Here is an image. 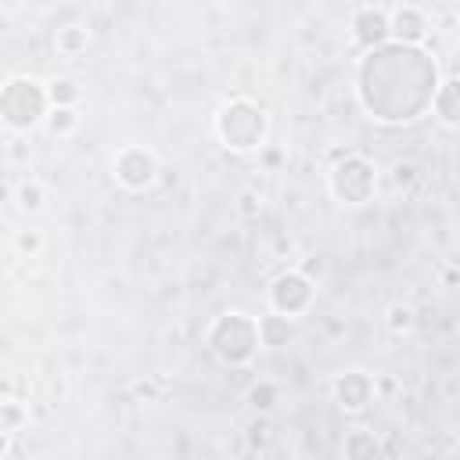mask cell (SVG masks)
<instances>
[{
	"instance_id": "obj_1",
	"label": "cell",
	"mask_w": 460,
	"mask_h": 460,
	"mask_svg": "<svg viewBox=\"0 0 460 460\" xmlns=\"http://www.w3.org/2000/svg\"><path fill=\"white\" fill-rule=\"evenodd\" d=\"M212 129H216V140L234 151V155H248V151H259L266 144V133H270V119L262 111V104H255L252 97H230L216 119H212Z\"/></svg>"
},
{
	"instance_id": "obj_2",
	"label": "cell",
	"mask_w": 460,
	"mask_h": 460,
	"mask_svg": "<svg viewBox=\"0 0 460 460\" xmlns=\"http://www.w3.org/2000/svg\"><path fill=\"white\" fill-rule=\"evenodd\" d=\"M212 356L226 367H248L255 359V352L262 349L259 345V327H255V316L241 313V309H226L219 313L212 323H208V334H205Z\"/></svg>"
},
{
	"instance_id": "obj_3",
	"label": "cell",
	"mask_w": 460,
	"mask_h": 460,
	"mask_svg": "<svg viewBox=\"0 0 460 460\" xmlns=\"http://www.w3.org/2000/svg\"><path fill=\"white\" fill-rule=\"evenodd\" d=\"M50 111L47 83L32 75H11L0 83V122L11 133H32Z\"/></svg>"
},
{
	"instance_id": "obj_4",
	"label": "cell",
	"mask_w": 460,
	"mask_h": 460,
	"mask_svg": "<svg viewBox=\"0 0 460 460\" xmlns=\"http://www.w3.org/2000/svg\"><path fill=\"white\" fill-rule=\"evenodd\" d=\"M377 183H381L377 165H374L367 155H359V151L338 158V162L331 165V172H327V190H331V198H334L338 205H349V208H359V205L374 201Z\"/></svg>"
},
{
	"instance_id": "obj_5",
	"label": "cell",
	"mask_w": 460,
	"mask_h": 460,
	"mask_svg": "<svg viewBox=\"0 0 460 460\" xmlns=\"http://www.w3.org/2000/svg\"><path fill=\"white\" fill-rule=\"evenodd\" d=\"M270 309L280 313V316H305L313 309V298H316V284L309 273L302 270H288V273H277L273 284H270Z\"/></svg>"
},
{
	"instance_id": "obj_6",
	"label": "cell",
	"mask_w": 460,
	"mask_h": 460,
	"mask_svg": "<svg viewBox=\"0 0 460 460\" xmlns=\"http://www.w3.org/2000/svg\"><path fill=\"white\" fill-rule=\"evenodd\" d=\"M111 176L122 190L140 194L158 180V158L140 144H126L111 155Z\"/></svg>"
},
{
	"instance_id": "obj_7",
	"label": "cell",
	"mask_w": 460,
	"mask_h": 460,
	"mask_svg": "<svg viewBox=\"0 0 460 460\" xmlns=\"http://www.w3.org/2000/svg\"><path fill=\"white\" fill-rule=\"evenodd\" d=\"M331 392H334L338 410H345V413H363V410L374 402L377 385H374V377H370L367 370H345V374L334 377Z\"/></svg>"
},
{
	"instance_id": "obj_8",
	"label": "cell",
	"mask_w": 460,
	"mask_h": 460,
	"mask_svg": "<svg viewBox=\"0 0 460 460\" xmlns=\"http://www.w3.org/2000/svg\"><path fill=\"white\" fill-rule=\"evenodd\" d=\"M428 14L417 7V4H402L395 11H388V40L395 43H410V47H420V40L428 36Z\"/></svg>"
},
{
	"instance_id": "obj_9",
	"label": "cell",
	"mask_w": 460,
	"mask_h": 460,
	"mask_svg": "<svg viewBox=\"0 0 460 460\" xmlns=\"http://www.w3.org/2000/svg\"><path fill=\"white\" fill-rule=\"evenodd\" d=\"M352 29V40L359 47H377V43H388V11L385 7H359L349 22Z\"/></svg>"
},
{
	"instance_id": "obj_10",
	"label": "cell",
	"mask_w": 460,
	"mask_h": 460,
	"mask_svg": "<svg viewBox=\"0 0 460 460\" xmlns=\"http://www.w3.org/2000/svg\"><path fill=\"white\" fill-rule=\"evenodd\" d=\"M431 111L438 115V122H442L446 129L456 126V119H460V86H456L453 75L435 86V93H431Z\"/></svg>"
},
{
	"instance_id": "obj_11",
	"label": "cell",
	"mask_w": 460,
	"mask_h": 460,
	"mask_svg": "<svg viewBox=\"0 0 460 460\" xmlns=\"http://www.w3.org/2000/svg\"><path fill=\"white\" fill-rule=\"evenodd\" d=\"M255 327H259V345L262 349H280L291 338V316H280L273 309L262 313V316H255Z\"/></svg>"
},
{
	"instance_id": "obj_12",
	"label": "cell",
	"mask_w": 460,
	"mask_h": 460,
	"mask_svg": "<svg viewBox=\"0 0 460 460\" xmlns=\"http://www.w3.org/2000/svg\"><path fill=\"white\" fill-rule=\"evenodd\" d=\"M90 47V29L86 25H61L54 32V50L61 58H83Z\"/></svg>"
},
{
	"instance_id": "obj_13",
	"label": "cell",
	"mask_w": 460,
	"mask_h": 460,
	"mask_svg": "<svg viewBox=\"0 0 460 460\" xmlns=\"http://www.w3.org/2000/svg\"><path fill=\"white\" fill-rule=\"evenodd\" d=\"M47 101H50V108H79L83 86L72 75H58L47 83Z\"/></svg>"
},
{
	"instance_id": "obj_14",
	"label": "cell",
	"mask_w": 460,
	"mask_h": 460,
	"mask_svg": "<svg viewBox=\"0 0 460 460\" xmlns=\"http://www.w3.org/2000/svg\"><path fill=\"white\" fill-rule=\"evenodd\" d=\"M14 205H18V212H25V216H36V212H43V205H47V187L40 183V180H22L18 187H14Z\"/></svg>"
},
{
	"instance_id": "obj_15",
	"label": "cell",
	"mask_w": 460,
	"mask_h": 460,
	"mask_svg": "<svg viewBox=\"0 0 460 460\" xmlns=\"http://www.w3.org/2000/svg\"><path fill=\"white\" fill-rule=\"evenodd\" d=\"M43 126H47V133L50 137H72L75 129H79V108H50L47 111V119H43Z\"/></svg>"
},
{
	"instance_id": "obj_16",
	"label": "cell",
	"mask_w": 460,
	"mask_h": 460,
	"mask_svg": "<svg viewBox=\"0 0 460 460\" xmlns=\"http://www.w3.org/2000/svg\"><path fill=\"white\" fill-rule=\"evenodd\" d=\"M277 399H280V388H277L273 381H255V385H248V392H244V402H248L255 413H270V410L277 406Z\"/></svg>"
},
{
	"instance_id": "obj_17",
	"label": "cell",
	"mask_w": 460,
	"mask_h": 460,
	"mask_svg": "<svg viewBox=\"0 0 460 460\" xmlns=\"http://www.w3.org/2000/svg\"><path fill=\"white\" fill-rule=\"evenodd\" d=\"M377 449H381V446H377V435L367 431V428L349 431L345 442H341V453H345V456H374Z\"/></svg>"
},
{
	"instance_id": "obj_18",
	"label": "cell",
	"mask_w": 460,
	"mask_h": 460,
	"mask_svg": "<svg viewBox=\"0 0 460 460\" xmlns=\"http://www.w3.org/2000/svg\"><path fill=\"white\" fill-rule=\"evenodd\" d=\"M413 323H417L413 305H406V302H392V305L385 309V327H388L392 334H410Z\"/></svg>"
},
{
	"instance_id": "obj_19",
	"label": "cell",
	"mask_w": 460,
	"mask_h": 460,
	"mask_svg": "<svg viewBox=\"0 0 460 460\" xmlns=\"http://www.w3.org/2000/svg\"><path fill=\"white\" fill-rule=\"evenodd\" d=\"M25 406L18 402V399H7V402H0V428L4 431H18L22 424H25Z\"/></svg>"
},
{
	"instance_id": "obj_20",
	"label": "cell",
	"mask_w": 460,
	"mask_h": 460,
	"mask_svg": "<svg viewBox=\"0 0 460 460\" xmlns=\"http://www.w3.org/2000/svg\"><path fill=\"white\" fill-rule=\"evenodd\" d=\"M43 244H47V241H43L40 230H18V234H14V248H18L22 255H40Z\"/></svg>"
},
{
	"instance_id": "obj_21",
	"label": "cell",
	"mask_w": 460,
	"mask_h": 460,
	"mask_svg": "<svg viewBox=\"0 0 460 460\" xmlns=\"http://www.w3.org/2000/svg\"><path fill=\"white\" fill-rule=\"evenodd\" d=\"M7 453H11V431L0 428V456H7Z\"/></svg>"
}]
</instances>
